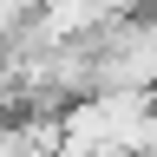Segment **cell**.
<instances>
[{
	"label": "cell",
	"mask_w": 157,
	"mask_h": 157,
	"mask_svg": "<svg viewBox=\"0 0 157 157\" xmlns=\"http://www.w3.org/2000/svg\"><path fill=\"white\" fill-rule=\"evenodd\" d=\"M157 98L144 92H92L59 111V151L66 157H137L144 118Z\"/></svg>",
	"instance_id": "1"
}]
</instances>
